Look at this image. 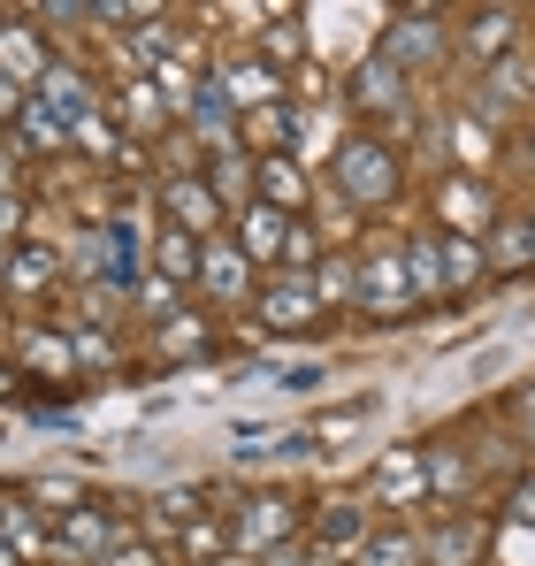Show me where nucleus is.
I'll list each match as a JSON object with an SVG mask.
<instances>
[{
    "mask_svg": "<svg viewBox=\"0 0 535 566\" xmlns=\"http://www.w3.org/2000/svg\"><path fill=\"white\" fill-rule=\"evenodd\" d=\"M528 169H535V123H528Z\"/></svg>",
    "mask_w": 535,
    "mask_h": 566,
    "instance_id": "58836bf2",
    "label": "nucleus"
},
{
    "mask_svg": "<svg viewBox=\"0 0 535 566\" xmlns=\"http://www.w3.org/2000/svg\"><path fill=\"white\" fill-rule=\"evenodd\" d=\"M437 276H444V306L474 298L490 269H482V238H437Z\"/></svg>",
    "mask_w": 535,
    "mask_h": 566,
    "instance_id": "5701e85b",
    "label": "nucleus"
},
{
    "mask_svg": "<svg viewBox=\"0 0 535 566\" xmlns=\"http://www.w3.org/2000/svg\"><path fill=\"white\" fill-rule=\"evenodd\" d=\"M54 70V46H46V31H31V23H8L0 31V85H39Z\"/></svg>",
    "mask_w": 535,
    "mask_h": 566,
    "instance_id": "f3484780",
    "label": "nucleus"
},
{
    "mask_svg": "<svg viewBox=\"0 0 535 566\" xmlns=\"http://www.w3.org/2000/svg\"><path fill=\"white\" fill-rule=\"evenodd\" d=\"M154 353H161V368H199V360H214L207 314H169V322L154 329Z\"/></svg>",
    "mask_w": 535,
    "mask_h": 566,
    "instance_id": "4be33fe9",
    "label": "nucleus"
},
{
    "mask_svg": "<svg viewBox=\"0 0 535 566\" xmlns=\"http://www.w3.org/2000/svg\"><path fill=\"white\" fill-rule=\"evenodd\" d=\"M207 566H245V559H238V552H230V559H207Z\"/></svg>",
    "mask_w": 535,
    "mask_h": 566,
    "instance_id": "4c0bfd02",
    "label": "nucleus"
},
{
    "mask_svg": "<svg viewBox=\"0 0 535 566\" xmlns=\"http://www.w3.org/2000/svg\"><path fill=\"white\" fill-rule=\"evenodd\" d=\"M322 376H329L322 360H306V368H275V382H283V390H314Z\"/></svg>",
    "mask_w": 535,
    "mask_h": 566,
    "instance_id": "c9c22d12",
    "label": "nucleus"
},
{
    "mask_svg": "<svg viewBox=\"0 0 535 566\" xmlns=\"http://www.w3.org/2000/svg\"><path fill=\"white\" fill-rule=\"evenodd\" d=\"M505 528H535V468L513 474V490H505V513H497Z\"/></svg>",
    "mask_w": 535,
    "mask_h": 566,
    "instance_id": "2f4dec72",
    "label": "nucleus"
},
{
    "mask_svg": "<svg viewBox=\"0 0 535 566\" xmlns=\"http://www.w3.org/2000/svg\"><path fill=\"white\" fill-rule=\"evenodd\" d=\"M513 429H521V437L535 444V376L521 382V390H513Z\"/></svg>",
    "mask_w": 535,
    "mask_h": 566,
    "instance_id": "72a5a7b5",
    "label": "nucleus"
},
{
    "mask_svg": "<svg viewBox=\"0 0 535 566\" xmlns=\"http://www.w3.org/2000/svg\"><path fill=\"white\" fill-rule=\"evenodd\" d=\"M466 115H474V123H490V130H505L513 115H528V54H513V62L482 70V77L466 85Z\"/></svg>",
    "mask_w": 535,
    "mask_h": 566,
    "instance_id": "0eeeda50",
    "label": "nucleus"
},
{
    "mask_svg": "<svg viewBox=\"0 0 535 566\" xmlns=\"http://www.w3.org/2000/svg\"><path fill=\"white\" fill-rule=\"evenodd\" d=\"M482 269H490V276H535L528 214H497V222L482 230Z\"/></svg>",
    "mask_w": 535,
    "mask_h": 566,
    "instance_id": "a211bd4d",
    "label": "nucleus"
},
{
    "mask_svg": "<svg viewBox=\"0 0 535 566\" xmlns=\"http://www.w3.org/2000/svg\"><path fill=\"white\" fill-rule=\"evenodd\" d=\"M345 115H359V130H375V138H390V130H406L413 123V77L406 70H390L382 54H359L353 70H345Z\"/></svg>",
    "mask_w": 535,
    "mask_h": 566,
    "instance_id": "f03ea898",
    "label": "nucleus"
},
{
    "mask_svg": "<svg viewBox=\"0 0 535 566\" xmlns=\"http://www.w3.org/2000/svg\"><path fill=\"white\" fill-rule=\"evenodd\" d=\"M398 269H406V306H444V276H437V230H413L398 245Z\"/></svg>",
    "mask_w": 535,
    "mask_h": 566,
    "instance_id": "412c9836",
    "label": "nucleus"
},
{
    "mask_svg": "<svg viewBox=\"0 0 535 566\" xmlns=\"http://www.w3.org/2000/svg\"><path fill=\"white\" fill-rule=\"evenodd\" d=\"M161 222H169V230H183V238H199V245H207V238H214V230H222L230 214L214 207V191L199 185V177H161Z\"/></svg>",
    "mask_w": 535,
    "mask_h": 566,
    "instance_id": "f8f14e48",
    "label": "nucleus"
},
{
    "mask_svg": "<svg viewBox=\"0 0 535 566\" xmlns=\"http://www.w3.org/2000/svg\"><path fill=\"white\" fill-rule=\"evenodd\" d=\"M253 54H261L275 77L298 70V62H306V8H268V31L253 39Z\"/></svg>",
    "mask_w": 535,
    "mask_h": 566,
    "instance_id": "b1692460",
    "label": "nucleus"
},
{
    "mask_svg": "<svg viewBox=\"0 0 535 566\" xmlns=\"http://www.w3.org/2000/svg\"><path fill=\"white\" fill-rule=\"evenodd\" d=\"M214 93L230 99L238 115H253V107H268V99H283V77L268 70L261 54H230V62L214 70Z\"/></svg>",
    "mask_w": 535,
    "mask_h": 566,
    "instance_id": "dca6fc26",
    "label": "nucleus"
},
{
    "mask_svg": "<svg viewBox=\"0 0 535 566\" xmlns=\"http://www.w3.org/2000/svg\"><path fill=\"white\" fill-rule=\"evenodd\" d=\"M31 99H46V107H54L62 123H77V115L92 107V77H85V70H70V62H54V70H46V77L31 85Z\"/></svg>",
    "mask_w": 535,
    "mask_h": 566,
    "instance_id": "c85d7f7f",
    "label": "nucleus"
},
{
    "mask_svg": "<svg viewBox=\"0 0 535 566\" xmlns=\"http://www.w3.org/2000/svg\"><path fill=\"white\" fill-rule=\"evenodd\" d=\"M367 54H382L406 77H421L429 62H451V8H390Z\"/></svg>",
    "mask_w": 535,
    "mask_h": 566,
    "instance_id": "7ed1b4c3",
    "label": "nucleus"
},
{
    "mask_svg": "<svg viewBox=\"0 0 535 566\" xmlns=\"http://www.w3.org/2000/svg\"><path fill=\"white\" fill-rule=\"evenodd\" d=\"M329 185L345 191V207H398L406 199V154L398 138H375V130H345L329 146Z\"/></svg>",
    "mask_w": 535,
    "mask_h": 566,
    "instance_id": "f257e3e1",
    "label": "nucleus"
},
{
    "mask_svg": "<svg viewBox=\"0 0 535 566\" xmlns=\"http://www.w3.org/2000/svg\"><path fill=\"white\" fill-rule=\"evenodd\" d=\"M482 544H490V521L482 513H451L421 536V566H482Z\"/></svg>",
    "mask_w": 535,
    "mask_h": 566,
    "instance_id": "2eb2a0df",
    "label": "nucleus"
},
{
    "mask_svg": "<svg viewBox=\"0 0 535 566\" xmlns=\"http://www.w3.org/2000/svg\"><path fill=\"white\" fill-rule=\"evenodd\" d=\"M107 566H154V559H146L138 544H115V552H107Z\"/></svg>",
    "mask_w": 535,
    "mask_h": 566,
    "instance_id": "e433bc0d",
    "label": "nucleus"
},
{
    "mask_svg": "<svg viewBox=\"0 0 535 566\" xmlns=\"http://www.w3.org/2000/svg\"><path fill=\"white\" fill-rule=\"evenodd\" d=\"M0 528H8V505H0Z\"/></svg>",
    "mask_w": 535,
    "mask_h": 566,
    "instance_id": "79ce46f5",
    "label": "nucleus"
},
{
    "mask_svg": "<svg viewBox=\"0 0 535 566\" xmlns=\"http://www.w3.org/2000/svg\"><path fill=\"white\" fill-rule=\"evenodd\" d=\"M375 497H390V505L429 497V468H421V452H390V460L375 468Z\"/></svg>",
    "mask_w": 535,
    "mask_h": 566,
    "instance_id": "c756f323",
    "label": "nucleus"
},
{
    "mask_svg": "<svg viewBox=\"0 0 535 566\" xmlns=\"http://www.w3.org/2000/svg\"><path fill=\"white\" fill-rule=\"evenodd\" d=\"M199 185L214 191V207H222V214L253 207V154H245V146H214V154H207V169H199Z\"/></svg>",
    "mask_w": 535,
    "mask_h": 566,
    "instance_id": "6ab92c4d",
    "label": "nucleus"
},
{
    "mask_svg": "<svg viewBox=\"0 0 535 566\" xmlns=\"http://www.w3.org/2000/svg\"><path fill=\"white\" fill-rule=\"evenodd\" d=\"M191 291L238 314V306H253V291H261V269H253V261H245L230 238H207V245H199V269H191Z\"/></svg>",
    "mask_w": 535,
    "mask_h": 566,
    "instance_id": "39448f33",
    "label": "nucleus"
},
{
    "mask_svg": "<svg viewBox=\"0 0 535 566\" xmlns=\"http://www.w3.org/2000/svg\"><path fill=\"white\" fill-rule=\"evenodd\" d=\"M353 559L359 566H421V528H406V521H375Z\"/></svg>",
    "mask_w": 535,
    "mask_h": 566,
    "instance_id": "cd10ccee",
    "label": "nucleus"
},
{
    "mask_svg": "<svg viewBox=\"0 0 535 566\" xmlns=\"http://www.w3.org/2000/svg\"><path fill=\"white\" fill-rule=\"evenodd\" d=\"M15 146H23V154H39V161H46V154H70V123H62L46 99L23 93V107H15Z\"/></svg>",
    "mask_w": 535,
    "mask_h": 566,
    "instance_id": "a878e982",
    "label": "nucleus"
},
{
    "mask_svg": "<svg viewBox=\"0 0 535 566\" xmlns=\"http://www.w3.org/2000/svg\"><path fill=\"white\" fill-rule=\"evenodd\" d=\"M199 505H207V490H161V497H154V513H161L169 528H183V521H191Z\"/></svg>",
    "mask_w": 535,
    "mask_h": 566,
    "instance_id": "473e14b6",
    "label": "nucleus"
},
{
    "mask_svg": "<svg viewBox=\"0 0 535 566\" xmlns=\"http://www.w3.org/2000/svg\"><path fill=\"white\" fill-rule=\"evenodd\" d=\"M54 283H62V253L15 238V253H8V291H15V298H46Z\"/></svg>",
    "mask_w": 535,
    "mask_h": 566,
    "instance_id": "393cba45",
    "label": "nucleus"
},
{
    "mask_svg": "<svg viewBox=\"0 0 535 566\" xmlns=\"http://www.w3.org/2000/svg\"><path fill=\"white\" fill-rule=\"evenodd\" d=\"M528 23H535V8H528Z\"/></svg>",
    "mask_w": 535,
    "mask_h": 566,
    "instance_id": "37998d69",
    "label": "nucleus"
},
{
    "mask_svg": "<svg viewBox=\"0 0 535 566\" xmlns=\"http://www.w3.org/2000/svg\"><path fill=\"white\" fill-rule=\"evenodd\" d=\"M298 536V505L283 497V490H261V497H245L238 505V528H230V552L245 559V552H283Z\"/></svg>",
    "mask_w": 535,
    "mask_h": 566,
    "instance_id": "6e6552de",
    "label": "nucleus"
},
{
    "mask_svg": "<svg viewBox=\"0 0 535 566\" xmlns=\"http://www.w3.org/2000/svg\"><path fill=\"white\" fill-rule=\"evenodd\" d=\"M154 269H161V283H191V269H199V238H183V230H169V222H161V230H154Z\"/></svg>",
    "mask_w": 535,
    "mask_h": 566,
    "instance_id": "7c9ffc66",
    "label": "nucleus"
},
{
    "mask_svg": "<svg viewBox=\"0 0 535 566\" xmlns=\"http://www.w3.org/2000/svg\"><path fill=\"white\" fill-rule=\"evenodd\" d=\"M230 222H238V230H230V245H238L253 269H261V261H268V269L283 261V230H291V214H275V207H261V199H253V207H238Z\"/></svg>",
    "mask_w": 535,
    "mask_h": 566,
    "instance_id": "aec40b11",
    "label": "nucleus"
},
{
    "mask_svg": "<svg viewBox=\"0 0 535 566\" xmlns=\"http://www.w3.org/2000/svg\"><path fill=\"white\" fill-rule=\"evenodd\" d=\"M253 314H261L268 329H322L314 276H261V291H253Z\"/></svg>",
    "mask_w": 535,
    "mask_h": 566,
    "instance_id": "9b49d317",
    "label": "nucleus"
},
{
    "mask_svg": "<svg viewBox=\"0 0 535 566\" xmlns=\"http://www.w3.org/2000/svg\"><path fill=\"white\" fill-rule=\"evenodd\" d=\"M353 306H359V314H375V322H406V314H413V306H406V269H398V245L353 269Z\"/></svg>",
    "mask_w": 535,
    "mask_h": 566,
    "instance_id": "9d476101",
    "label": "nucleus"
},
{
    "mask_svg": "<svg viewBox=\"0 0 535 566\" xmlns=\"http://www.w3.org/2000/svg\"><path fill=\"white\" fill-rule=\"evenodd\" d=\"M138 306H146V314H161V322H169V314H177V283H146V291H138Z\"/></svg>",
    "mask_w": 535,
    "mask_h": 566,
    "instance_id": "f704fd0d",
    "label": "nucleus"
},
{
    "mask_svg": "<svg viewBox=\"0 0 535 566\" xmlns=\"http://www.w3.org/2000/svg\"><path fill=\"white\" fill-rule=\"evenodd\" d=\"M123 544V528L99 513V505H77V513H62V552H77V559H107Z\"/></svg>",
    "mask_w": 535,
    "mask_h": 566,
    "instance_id": "bb28decb",
    "label": "nucleus"
},
{
    "mask_svg": "<svg viewBox=\"0 0 535 566\" xmlns=\"http://www.w3.org/2000/svg\"><path fill=\"white\" fill-rule=\"evenodd\" d=\"M367 528H375V521H367V505H359V497H329V505L306 521V536H314V559L337 566L345 552H359V544H367Z\"/></svg>",
    "mask_w": 535,
    "mask_h": 566,
    "instance_id": "ddd939ff",
    "label": "nucleus"
},
{
    "mask_svg": "<svg viewBox=\"0 0 535 566\" xmlns=\"http://www.w3.org/2000/svg\"><path fill=\"white\" fill-rule=\"evenodd\" d=\"M528 245H535V207H528Z\"/></svg>",
    "mask_w": 535,
    "mask_h": 566,
    "instance_id": "ea45409f",
    "label": "nucleus"
},
{
    "mask_svg": "<svg viewBox=\"0 0 535 566\" xmlns=\"http://www.w3.org/2000/svg\"><path fill=\"white\" fill-rule=\"evenodd\" d=\"M528 99H535V62H528Z\"/></svg>",
    "mask_w": 535,
    "mask_h": 566,
    "instance_id": "a19ab883",
    "label": "nucleus"
},
{
    "mask_svg": "<svg viewBox=\"0 0 535 566\" xmlns=\"http://www.w3.org/2000/svg\"><path fill=\"white\" fill-rule=\"evenodd\" d=\"M253 199L298 222V214H314V169L298 154H253Z\"/></svg>",
    "mask_w": 535,
    "mask_h": 566,
    "instance_id": "1a4fd4ad",
    "label": "nucleus"
},
{
    "mask_svg": "<svg viewBox=\"0 0 535 566\" xmlns=\"http://www.w3.org/2000/svg\"><path fill=\"white\" fill-rule=\"evenodd\" d=\"M298 130H306V115H298V99H268L253 115H238V146L245 154H298Z\"/></svg>",
    "mask_w": 535,
    "mask_h": 566,
    "instance_id": "4468645a",
    "label": "nucleus"
},
{
    "mask_svg": "<svg viewBox=\"0 0 535 566\" xmlns=\"http://www.w3.org/2000/svg\"><path fill=\"white\" fill-rule=\"evenodd\" d=\"M521 39H528V8H513V0H490V8H466V15H451V54L482 77V70H497V62H513L521 54Z\"/></svg>",
    "mask_w": 535,
    "mask_h": 566,
    "instance_id": "20e7f679",
    "label": "nucleus"
},
{
    "mask_svg": "<svg viewBox=\"0 0 535 566\" xmlns=\"http://www.w3.org/2000/svg\"><path fill=\"white\" fill-rule=\"evenodd\" d=\"M497 185L490 177H444L437 185V238H482L497 222Z\"/></svg>",
    "mask_w": 535,
    "mask_h": 566,
    "instance_id": "423d86ee",
    "label": "nucleus"
}]
</instances>
